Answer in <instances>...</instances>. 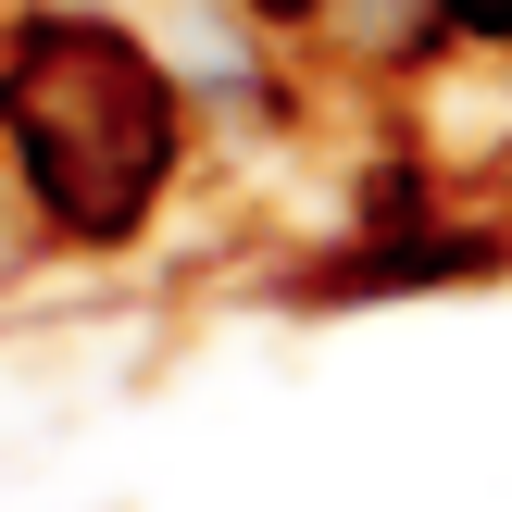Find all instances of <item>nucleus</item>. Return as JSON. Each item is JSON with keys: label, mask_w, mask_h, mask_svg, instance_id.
I'll return each mask as SVG.
<instances>
[{"label": "nucleus", "mask_w": 512, "mask_h": 512, "mask_svg": "<svg viewBox=\"0 0 512 512\" xmlns=\"http://www.w3.org/2000/svg\"><path fill=\"white\" fill-rule=\"evenodd\" d=\"M250 13H313V0H250Z\"/></svg>", "instance_id": "obj_3"}, {"label": "nucleus", "mask_w": 512, "mask_h": 512, "mask_svg": "<svg viewBox=\"0 0 512 512\" xmlns=\"http://www.w3.org/2000/svg\"><path fill=\"white\" fill-rule=\"evenodd\" d=\"M450 25H475V38H512V0H438Z\"/></svg>", "instance_id": "obj_2"}, {"label": "nucleus", "mask_w": 512, "mask_h": 512, "mask_svg": "<svg viewBox=\"0 0 512 512\" xmlns=\"http://www.w3.org/2000/svg\"><path fill=\"white\" fill-rule=\"evenodd\" d=\"M0 113H13L25 188L75 225V238H125V225L163 200L175 175V88L125 25L100 13H50L38 38L0 75Z\"/></svg>", "instance_id": "obj_1"}]
</instances>
